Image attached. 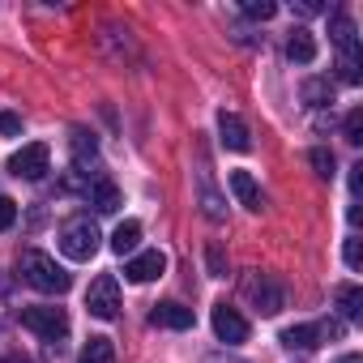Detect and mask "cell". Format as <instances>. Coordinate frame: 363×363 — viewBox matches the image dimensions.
<instances>
[{"label": "cell", "instance_id": "cell-18", "mask_svg": "<svg viewBox=\"0 0 363 363\" xmlns=\"http://www.w3.org/2000/svg\"><path fill=\"white\" fill-rule=\"evenodd\" d=\"M359 303H363V291H359L354 282H346V286H337V312H342L346 320H359V312H363Z\"/></svg>", "mask_w": 363, "mask_h": 363}, {"label": "cell", "instance_id": "cell-21", "mask_svg": "<svg viewBox=\"0 0 363 363\" xmlns=\"http://www.w3.org/2000/svg\"><path fill=\"white\" fill-rule=\"evenodd\" d=\"M244 13L257 18V22H269L278 13V5H274V0H244Z\"/></svg>", "mask_w": 363, "mask_h": 363}, {"label": "cell", "instance_id": "cell-20", "mask_svg": "<svg viewBox=\"0 0 363 363\" xmlns=\"http://www.w3.org/2000/svg\"><path fill=\"white\" fill-rule=\"evenodd\" d=\"M308 162L316 167V175H320V179H333V175H337V171H333L337 162H333V154H329V150H312V154H308Z\"/></svg>", "mask_w": 363, "mask_h": 363}, {"label": "cell", "instance_id": "cell-27", "mask_svg": "<svg viewBox=\"0 0 363 363\" xmlns=\"http://www.w3.org/2000/svg\"><path fill=\"white\" fill-rule=\"evenodd\" d=\"M201 201H206V214H210V218L218 223V218H223V201H218V193H206Z\"/></svg>", "mask_w": 363, "mask_h": 363}, {"label": "cell", "instance_id": "cell-4", "mask_svg": "<svg viewBox=\"0 0 363 363\" xmlns=\"http://www.w3.org/2000/svg\"><path fill=\"white\" fill-rule=\"evenodd\" d=\"M244 295L252 299V308H257L261 316H278V312H282V303H286L282 282H278L274 274H252V278L244 282Z\"/></svg>", "mask_w": 363, "mask_h": 363}, {"label": "cell", "instance_id": "cell-23", "mask_svg": "<svg viewBox=\"0 0 363 363\" xmlns=\"http://www.w3.org/2000/svg\"><path fill=\"white\" fill-rule=\"evenodd\" d=\"M206 261H210V274H214V278H227V257H223V248H218V244L206 252Z\"/></svg>", "mask_w": 363, "mask_h": 363}, {"label": "cell", "instance_id": "cell-7", "mask_svg": "<svg viewBox=\"0 0 363 363\" xmlns=\"http://www.w3.org/2000/svg\"><path fill=\"white\" fill-rule=\"evenodd\" d=\"M210 320H214V333H218V342H227V346H240V342H248V320H244V316H240L231 303H214Z\"/></svg>", "mask_w": 363, "mask_h": 363}, {"label": "cell", "instance_id": "cell-14", "mask_svg": "<svg viewBox=\"0 0 363 363\" xmlns=\"http://www.w3.org/2000/svg\"><path fill=\"white\" fill-rule=\"evenodd\" d=\"M86 197H90V206H94L99 214H116V210H120V189L111 184L107 175H103V179H94Z\"/></svg>", "mask_w": 363, "mask_h": 363}, {"label": "cell", "instance_id": "cell-9", "mask_svg": "<svg viewBox=\"0 0 363 363\" xmlns=\"http://www.w3.org/2000/svg\"><path fill=\"white\" fill-rule=\"evenodd\" d=\"M150 325H154V329H193V308L175 303V299H167V303H154V312H150Z\"/></svg>", "mask_w": 363, "mask_h": 363}, {"label": "cell", "instance_id": "cell-5", "mask_svg": "<svg viewBox=\"0 0 363 363\" xmlns=\"http://www.w3.org/2000/svg\"><path fill=\"white\" fill-rule=\"evenodd\" d=\"M86 308H90V316H99V320H116V316H120V282H116L111 274L94 278L90 291H86Z\"/></svg>", "mask_w": 363, "mask_h": 363}, {"label": "cell", "instance_id": "cell-19", "mask_svg": "<svg viewBox=\"0 0 363 363\" xmlns=\"http://www.w3.org/2000/svg\"><path fill=\"white\" fill-rule=\"evenodd\" d=\"M69 145H73V162H77V167H86V162H90V158L99 154V141H94L90 133H82V128H77V133L69 137Z\"/></svg>", "mask_w": 363, "mask_h": 363}, {"label": "cell", "instance_id": "cell-2", "mask_svg": "<svg viewBox=\"0 0 363 363\" xmlns=\"http://www.w3.org/2000/svg\"><path fill=\"white\" fill-rule=\"evenodd\" d=\"M18 316H22V329L39 333V337H48V342H60V337L69 333V316H65V308L35 303V308H22Z\"/></svg>", "mask_w": 363, "mask_h": 363}, {"label": "cell", "instance_id": "cell-32", "mask_svg": "<svg viewBox=\"0 0 363 363\" xmlns=\"http://www.w3.org/2000/svg\"><path fill=\"white\" fill-rule=\"evenodd\" d=\"M5 363H30V359H22V354H13V359H5Z\"/></svg>", "mask_w": 363, "mask_h": 363}, {"label": "cell", "instance_id": "cell-29", "mask_svg": "<svg viewBox=\"0 0 363 363\" xmlns=\"http://www.w3.org/2000/svg\"><path fill=\"white\" fill-rule=\"evenodd\" d=\"M325 94H329V86H325V82H312V86H308V99H325Z\"/></svg>", "mask_w": 363, "mask_h": 363}, {"label": "cell", "instance_id": "cell-16", "mask_svg": "<svg viewBox=\"0 0 363 363\" xmlns=\"http://www.w3.org/2000/svg\"><path fill=\"white\" fill-rule=\"evenodd\" d=\"M137 240H141V223H137V218H124V223L111 231V252H120V257H124V252H133V248H137Z\"/></svg>", "mask_w": 363, "mask_h": 363}, {"label": "cell", "instance_id": "cell-25", "mask_svg": "<svg viewBox=\"0 0 363 363\" xmlns=\"http://www.w3.org/2000/svg\"><path fill=\"white\" fill-rule=\"evenodd\" d=\"M0 133H5V137H18V133H22V116L0 111Z\"/></svg>", "mask_w": 363, "mask_h": 363}, {"label": "cell", "instance_id": "cell-30", "mask_svg": "<svg viewBox=\"0 0 363 363\" xmlns=\"http://www.w3.org/2000/svg\"><path fill=\"white\" fill-rule=\"evenodd\" d=\"M299 13H320V0H299Z\"/></svg>", "mask_w": 363, "mask_h": 363}, {"label": "cell", "instance_id": "cell-33", "mask_svg": "<svg viewBox=\"0 0 363 363\" xmlns=\"http://www.w3.org/2000/svg\"><path fill=\"white\" fill-rule=\"evenodd\" d=\"M210 363H218V359H210Z\"/></svg>", "mask_w": 363, "mask_h": 363}, {"label": "cell", "instance_id": "cell-1", "mask_svg": "<svg viewBox=\"0 0 363 363\" xmlns=\"http://www.w3.org/2000/svg\"><path fill=\"white\" fill-rule=\"evenodd\" d=\"M22 278L35 286V291H43V295H65L69 286H73V278L56 265V257H48V252H39V248H30V252H22Z\"/></svg>", "mask_w": 363, "mask_h": 363}, {"label": "cell", "instance_id": "cell-28", "mask_svg": "<svg viewBox=\"0 0 363 363\" xmlns=\"http://www.w3.org/2000/svg\"><path fill=\"white\" fill-rule=\"evenodd\" d=\"M350 189H354V193H363V162H354V167H350Z\"/></svg>", "mask_w": 363, "mask_h": 363}, {"label": "cell", "instance_id": "cell-3", "mask_svg": "<svg viewBox=\"0 0 363 363\" xmlns=\"http://www.w3.org/2000/svg\"><path fill=\"white\" fill-rule=\"evenodd\" d=\"M99 227L90 223V218H77V223H69L65 231H60V252L69 257V261H90L94 252H99Z\"/></svg>", "mask_w": 363, "mask_h": 363}, {"label": "cell", "instance_id": "cell-24", "mask_svg": "<svg viewBox=\"0 0 363 363\" xmlns=\"http://www.w3.org/2000/svg\"><path fill=\"white\" fill-rule=\"evenodd\" d=\"M13 218H18V201L0 197V231H9V227H13Z\"/></svg>", "mask_w": 363, "mask_h": 363}, {"label": "cell", "instance_id": "cell-12", "mask_svg": "<svg viewBox=\"0 0 363 363\" xmlns=\"http://www.w3.org/2000/svg\"><path fill=\"white\" fill-rule=\"evenodd\" d=\"M329 35H333L337 52H342L346 60H359V39H354V22H350V13H346V9H337V13H333Z\"/></svg>", "mask_w": 363, "mask_h": 363}, {"label": "cell", "instance_id": "cell-22", "mask_svg": "<svg viewBox=\"0 0 363 363\" xmlns=\"http://www.w3.org/2000/svg\"><path fill=\"white\" fill-rule=\"evenodd\" d=\"M346 141H350V145H363V111H359V107L346 116Z\"/></svg>", "mask_w": 363, "mask_h": 363}, {"label": "cell", "instance_id": "cell-10", "mask_svg": "<svg viewBox=\"0 0 363 363\" xmlns=\"http://www.w3.org/2000/svg\"><path fill=\"white\" fill-rule=\"evenodd\" d=\"M231 193L240 197V206H244V210H252V214H261V210H265V193H261L257 179H252V171H231Z\"/></svg>", "mask_w": 363, "mask_h": 363}, {"label": "cell", "instance_id": "cell-8", "mask_svg": "<svg viewBox=\"0 0 363 363\" xmlns=\"http://www.w3.org/2000/svg\"><path fill=\"white\" fill-rule=\"evenodd\" d=\"M162 269H167V257L158 252V248H150V252H137L128 265H124V278L128 282H154V278H162Z\"/></svg>", "mask_w": 363, "mask_h": 363}, {"label": "cell", "instance_id": "cell-11", "mask_svg": "<svg viewBox=\"0 0 363 363\" xmlns=\"http://www.w3.org/2000/svg\"><path fill=\"white\" fill-rule=\"evenodd\" d=\"M218 133H223V145L227 150H235V154H244V150H252V137H248V124L235 116V111H223L218 116Z\"/></svg>", "mask_w": 363, "mask_h": 363}, {"label": "cell", "instance_id": "cell-31", "mask_svg": "<svg viewBox=\"0 0 363 363\" xmlns=\"http://www.w3.org/2000/svg\"><path fill=\"white\" fill-rule=\"evenodd\" d=\"M337 363H363V359H359V354H342Z\"/></svg>", "mask_w": 363, "mask_h": 363}, {"label": "cell", "instance_id": "cell-26", "mask_svg": "<svg viewBox=\"0 0 363 363\" xmlns=\"http://www.w3.org/2000/svg\"><path fill=\"white\" fill-rule=\"evenodd\" d=\"M342 257H346L350 269H359V261H363V244H359V240H346V252H342Z\"/></svg>", "mask_w": 363, "mask_h": 363}, {"label": "cell", "instance_id": "cell-13", "mask_svg": "<svg viewBox=\"0 0 363 363\" xmlns=\"http://www.w3.org/2000/svg\"><path fill=\"white\" fill-rule=\"evenodd\" d=\"M320 342H325L320 325H291V329H282V346H291V350H316Z\"/></svg>", "mask_w": 363, "mask_h": 363}, {"label": "cell", "instance_id": "cell-6", "mask_svg": "<svg viewBox=\"0 0 363 363\" xmlns=\"http://www.w3.org/2000/svg\"><path fill=\"white\" fill-rule=\"evenodd\" d=\"M9 171H13L18 179H43V175L52 171V150H48L43 141H30V145H22V150L9 158Z\"/></svg>", "mask_w": 363, "mask_h": 363}, {"label": "cell", "instance_id": "cell-15", "mask_svg": "<svg viewBox=\"0 0 363 363\" xmlns=\"http://www.w3.org/2000/svg\"><path fill=\"white\" fill-rule=\"evenodd\" d=\"M286 56L295 60V65H312L316 60V39L299 26V30H291V39H286Z\"/></svg>", "mask_w": 363, "mask_h": 363}, {"label": "cell", "instance_id": "cell-17", "mask_svg": "<svg viewBox=\"0 0 363 363\" xmlns=\"http://www.w3.org/2000/svg\"><path fill=\"white\" fill-rule=\"evenodd\" d=\"M77 363H116V346H111V337H90L86 346H82V354H77Z\"/></svg>", "mask_w": 363, "mask_h": 363}]
</instances>
